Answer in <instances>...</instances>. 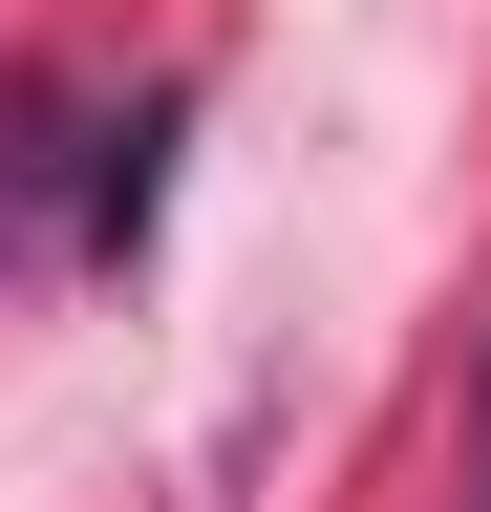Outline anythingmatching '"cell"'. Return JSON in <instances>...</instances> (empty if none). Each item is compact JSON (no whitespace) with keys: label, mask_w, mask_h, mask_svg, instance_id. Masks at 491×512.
Masks as SVG:
<instances>
[{"label":"cell","mask_w":491,"mask_h":512,"mask_svg":"<svg viewBox=\"0 0 491 512\" xmlns=\"http://www.w3.org/2000/svg\"><path fill=\"white\" fill-rule=\"evenodd\" d=\"M171 128H193V86H150V107L86 128V171H65V256H129V235L171 214Z\"/></svg>","instance_id":"obj_1"},{"label":"cell","mask_w":491,"mask_h":512,"mask_svg":"<svg viewBox=\"0 0 491 512\" xmlns=\"http://www.w3.org/2000/svg\"><path fill=\"white\" fill-rule=\"evenodd\" d=\"M43 192H65V86H22V64H0V299H22V256L65 235Z\"/></svg>","instance_id":"obj_2"},{"label":"cell","mask_w":491,"mask_h":512,"mask_svg":"<svg viewBox=\"0 0 491 512\" xmlns=\"http://www.w3.org/2000/svg\"><path fill=\"white\" fill-rule=\"evenodd\" d=\"M470 512H491V384H470Z\"/></svg>","instance_id":"obj_3"}]
</instances>
